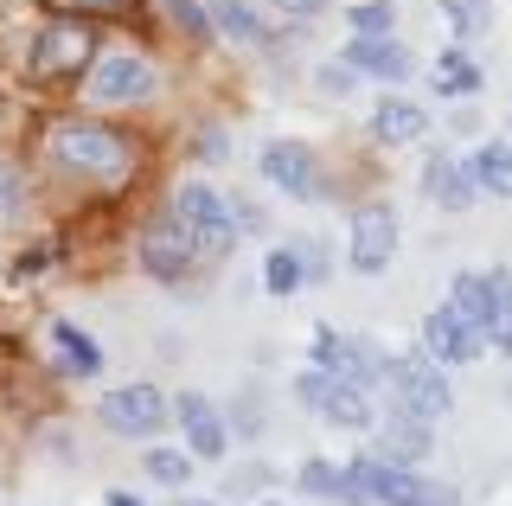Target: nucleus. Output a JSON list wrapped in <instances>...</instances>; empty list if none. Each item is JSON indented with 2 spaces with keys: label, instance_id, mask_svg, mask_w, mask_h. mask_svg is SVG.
<instances>
[{
  "label": "nucleus",
  "instance_id": "obj_36",
  "mask_svg": "<svg viewBox=\"0 0 512 506\" xmlns=\"http://www.w3.org/2000/svg\"><path fill=\"white\" fill-rule=\"evenodd\" d=\"M224 423H231V442H237V436H250V442H256V436L269 430V417H263V398H237Z\"/></svg>",
  "mask_w": 512,
  "mask_h": 506
},
{
  "label": "nucleus",
  "instance_id": "obj_32",
  "mask_svg": "<svg viewBox=\"0 0 512 506\" xmlns=\"http://www.w3.org/2000/svg\"><path fill=\"white\" fill-rule=\"evenodd\" d=\"M45 13H77V20H135L141 0H39Z\"/></svg>",
  "mask_w": 512,
  "mask_h": 506
},
{
  "label": "nucleus",
  "instance_id": "obj_19",
  "mask_svg": "<svg viewBox=\"0 0 512 506\" xmlns=\"http://www.w3.org/2000/svg\"><path fill=\"white\" fill-rule=\"evenodd\" d=\"M45 340H52V372H58V378H84V385H90V378H103V372H109L103 340L84 334L77 321H64V314H58L52 327H45Z\"/></svg>",
  "mask_w": 512,
  "mask_h": 506
},
{
  "label": "nucleus",
  "instance_id": "obj_15",
  "mask_svg": "<svg viewBox=\"0 0 512 506\" xmlns=\"http://www.w3.org/2000/svg\"><path fill=\"white\" fill-rule=\"evenodd\" d=\"M416 186H423V199L436 205V212H474V205H480L474 167H468V154H455V148H429Z\"/></svg>",
  "mask_w": 512,
  "mask_h": 506
},
{
  "label": "nucleus",
  "instance_id": "obj_38",
  "mask_svg": "<svg viewBox=\"0 0 512 506\" xmlns=\"http://www.w3.org/2000/svg\"><path fill=\"white\" fill-rule=\"evenodd\" d=\"M314 84L327 90V97H352V90H359V77H352L346 65H320V71H314Z\"/></svg>",
  "mask_w": 512,
  "mask_h": 506
},
{
  "label": "nucleus",
  "instance_id": "obj_11",
  "mask_svg": "<svg viewBox=\"0 0 512 506\" xmlns=\"http://www.w3.org/2000/svg\"><path fill=\"white\" fill-rule=\"evenodd\" d=\"M256 167H263V180L276 186V193H288L295 205H320V199L333 193V180H327V161H320V148H308V141H295V135H276V141H263Z\"/></svg>",
  "mask_w": 512,
  "mask_h": 506
},
{
  "label": "nucleus",
  "instance_id": "obj_28",
  "mask_svg": "<svg viewBox=\"0 0 512 506\" xmlns=\"http://www.w3.org/2000/svg\"><path fill=\"white\" fill-rule=\"evenodd\" d=\"M263 289L276 295V302H288V295H301L308 282H301V257H295V244H276L263 257Z\"/></svg>",
  "mask_w": 512,
  "mask_h": 506
},
{
  "label": "nucleus",
  "instance_id": "obj_35",
  "mask_svg": "<svg viewBox=\"0 0 512 506\" xmlns=\"http://www.w3.org/2000/svg\"><path fill=\"white\" fill-rule=\"evenodd\" d=\"M224 199H231V225H237V237H263V231H269V212H263L250 193H224Z\"/></svg>",
  "mask_w": 512,
  "mask_h": 506
},
{
  "label": "nucleus",
  "instance_id": "obj_4",
  "mask_svg": "<svg viewBox=\"0 0 512 506\" xmlns=\"http://www.w3.org/2000/svg\"><path fill=\"white\" fill-rule=\"evenodd\" d=\"M378 391H384L397 410L423 417V423H448V417H455V385H448V372L423 353V346H416V353H384Z\"/></svg>",
  "mask_w": 512,
  "mask_h": 506
},
{
  "label": "nucleus",
  "instance_id": "obj_8",
  "mask_svg": "<svg viewBox=\"0 0 512 506\" xmlns=\"http://www.w3.org/2000/svg\"><path fill=\"white\" fill-rule=\"evenodd\" d=\"M397 250H404V212H397L391 199L352 205V218H346V270L372 282V276H384L397 263Z\"/></svg>",
  "mask_w": 512,
  "mask_h": 506
},
{
  "label": "nucleus",
  "instance_id": "obj_2",
  "mask_svg": "<svg viewBox=\"0 0 512 506\" xmlns=\"http://www.w3.org/2000/svg\"><path fill=\"white\" fill-rule=\"evenodd\" d=\"M340 506H468L455 481H436L423 468H404V462H378L372 449L346 455L340 462Z\"/></svg>",
  "mask_w": 512,
  "mask_h": 506
},
{
  "label": "nucleus",
  "instance_id": "obj_29",
  "mask_svg": "<svg viewBox=\"0 0 512 506\" xmlns=\"http://www.w3.org/2000/svg\"><path fill=\"white\" fill-rule=\"evenodd\" d=\"M436 13H442V26H448L461 45L480 39V33L493 26V7H487V0H436Z\"/></svg>",
  "mask_w": 512,
  "mask_h": 506
},
{
  "label": "nucleus",
  "instance_id": "obj_16",
  "mask_svg": "<svg viewBox=\"0 0 512 506\" xmlns=\"http://www.w3.org/2000/svg\"><path fill=\"white\" fill-rule=\"evenodd\" d=\"M340 65L352 77H372V84H391V90L416 77V58H410V45H397V33H352Z\"/></svg>",
  "mask_w": 512,
  "mask_h": 506
},
{
  "label": "nucleus",
  "instance_id": "obj_5",
  "mask_svg": "<svg viewBox=\"0 0 512 506\" xmlns=\"http://www.w3.org/2000/svg\"><path fill=\"white\" fill-rule=\"evenodd\" d=\"M160 84H167V77H160L154 58L103 45V52H96V65L84 71V103H96L103 116H116V109H141V103H154V97H160Z\"/></svg>",
  "mask_w": 512,
  "mask_h": 506
},
{
  "label": "nucleus",
  "instance_id": "obj_6",
  "mask_svg": "<svg viewBox=\"0 0 512 506\" xmlns=\"http://www.w3.org/2000/svg\"><path fill=\"white\" fill-rule=\"evenodd\" d=\"M167 212L180 218V225L199 237V257L205 263H224L237 250V225H231V199L218 193L212 180H205V173H186L180 186H173L167 193Z\"/></svg>",
  "mask_w": 512,
  "mask_h": 506
},
{
  "label": "nucleus",
  "instance_id": "obj_3",
  "mask_svg": "<svg viewBox=\"0 0 512 506\" xmlns=\"http://www.w3.org/2000/svg\"><path fill=\"white\" fill-rule=\"evenodd\" d=\"M96 52H103L96 20H77V13H45V26L26 45V71H32V84L71 90V84H84V71L96 65Z\"/></svg>",
  "mask_w": 512,
  "mask_h": 506
},
{
  "label": "nucleus",
  "instance_id": "obj_13",
  "mask_svg": "<svg viewBox=\"0 0 512 506\" xmlns=\"http://www.w3.org/2000/svg\"><path fill=\"white\" fill-rule=\"evenodd\" d=\"M173 430H180L186 455L205 468H218L231 455V423H224V410L205 391H173Z\"/></svg>",
  "mask_w": 512,
  "mask_h": 506
},
{
  "label": "nucleus",
  "instance_id": "obj_17",
  "mask_svg": "<svg viewBox=\"0 0 512 506\" xmlns=\"http://www.w3.org/2000/svg\"><path fill=\"white\" fill-rule=\"evenodd\" d=\"M423 353L436 359L442 372H455V366H474V359H487V334L480 327H468L455 308H429L423 314Z\"/></svg>",
  "mask_w": 512,
  "mask_h": 506
},
{
  "label": "nucleus",
  "instance_id": "obj_34",
  "mask_svg": "<svg viewBox=\"0 0 512 506\" xmlns=\"http://www.w3.org/2000/svg\"><path fill=\"white\" fill-rule=\"evenodd\" d=\"M295 257H301V282H308V289H320V282L333 276V244L327 237H295Z\"/></svg>",
  "mask_w": 512,
  "mask_h": 506
},
{
  "label": "nucleus",
  "instance_id": "obj_39",
  "mask_svg": "<svg viewBox=\"0 0 512 506\" xmlns=\"http://www.w3.org/2000/svg\"><path fill=\"white\" fill-rule=\"evenodd\" d=\"M103 506H148V500H141V494H128V487H109Z\"/></svg>",
  "mask_w": 512,
  "mask_h": 506
},
{
  "label": "nucleus",
  "instance_id": "obj_22",
  "mask_svg": "<svg viewBox=\"0 0 512 506\" xmlns=\"http://www.w3.org/2000/svg\"><path fill=\"white\" fill-rule=\"evenodd\" d=\"M32 186H39V180H32V167L13 148H0V231H20L26 218H32V199H39Z\"/></svg>",
  "mask_w": 512,
  "mask_h": 506
},
{
  "label": "nucleus",
  "instance_id": "obj_33",
  "mask_svg": "<svg viewBox=\"0 0 512 506\" xmlns=\"http://www.w3.org/2000/svg\"><path fill=\"white\" fill-rule=\"evenodd\" d=\"M340 13L352 33H397V0H352Z\"/></svg>",
  "mask_w": 512,
  "mask_h": 506
},
{
  "label": "nucleus",
  "instance_id": "obj_20",
  "mask_svg": "<svg viewBox=\"0 0 512 506\" xmlns=\"http://www.w3.org/2000/svg\"><path fill=\"white\" fill-rule=\"evenodd\" d=\"M212 13V33L237 52H276V33H269V13L256 0H205Z\"/></svg>",
  "mask_w": 512,
  "mask_h": 506
},
{
  "label": "nucleus",
  "instance_id": "obj_37",
  "mask_svg": "<svg viewBox=\"0 0 512 506\" xmlns=\"http://www.w3.org/2000/svg\"><path fill=\"white\" fill-rule=\"evenodd\" d=\"M269 7H276L288 26H314L320 13H333V7H340V0H269Z\"/></svg>",
  "mask_w": 512,
  "mask_h": 506
},
{
  "label": "nucleus",
  "instance_id": "obj_7",
  "mask_svg": "<svg viewBox=\"0 0 512 506\" xmlns=\"http://www.w3.org/2000/svg\"><path fill=\"white\" fill-rule=\"evenodd\" d=\"M90 417H96V430H103V436L154 442V436L173 423V391L148 385V378H135V385H109L103 398L90 404Z\"/></svg>",
  "mask_w": 512,
  "mask_h": 506
},
{
  "label": "nucleus",
  "instance_id": "obj_42",
  "mask_svg": "<svg viewBox=\"0 0 512 506\" xmlns=\"http://www.w3.org/2000/svg\"><path fill=\"white\" fill-rule=\"evenodd\" d=\"M256 506H288V500H256Z\"/></svg>",
  "mask_w": 512,
  "mask_h": 506
},
{
  "label": "nucleus",
  "instance_id": "obj_1",
  "mask_svg": "<svg viewBox=\"0 0 512 506\" xmlns=\"http://www.w3.org/2000/svg\"><path fill=\"white\" fill-rule=\"evenodd\" d=\"M141 167H148L141 135L109 122L103 109L96 116H52L39 129V173L58 186H84V193L122 199L141 180Z\"/></svg>",
  "mask_w": 512,
  "mask_h": 506
},
{
  "label": "nucleus",
  "instance_id": "obj_25",
  "mask_svg": "<svg viewBox=\"0 0 512 506\" xmlns=\"http://www.w3.org/2000/svg\"><path fill=\"white\" fill-rule=\"evenodd\" d=\"M448 308H455L468 327L487 334V314H493V282H487V270H455V276H448Z\"/></svg>",
  "mask_w": 512,
  "mask_h": 506
},
{
  "label": "nucleus",
  "instance_id": "obj_12",
  "mask_svg": "<svg viewBox=\"0 0 512 506\" xmlns=\"http://www.w3.org/2000/svg\"><path fill=\"white\" fill-rule=\"evenodd\" d=\"M308 366L333 372V378H352V385H365V391H378V378H384V346H372L365 334H346V327H314Z\"/></svg>",
  "mask_w": 512,
  "mask_h": 506
},
{
  "label": "nucleus",
  "instance_id": "obj_21",
  "mask_svg": "<svg viewBox=\"0 0 512 506\" xmlns=\"http://www.w3.org/2000/svg\"><path fill=\"white\" fill-rule=\"evenodd\" d=\"M429 90H436L442 103H474L480 90H487V71H480L474 52L455 39V45H442V52H436V77H429Z\"/></svg>",
  "mask_w": 512,
  "mask_h": 506
},
{
  "label": "nucleus",
  "instance_id": "obj_18",
  "mask_svg": "<svg viewBox=\"0 0 512 506\" xmlns=\"http://www.w3.org/2000/svg\"><path fill=\"white\" fill-rule=\"evenodd\" d=\"M365 135L378 148H416V141H429V109L416 97H404V90H384L372 103V116H365Z\"/></svg>",
  "mask_w": 512,
  "mask_h": 506
},
{
  "label": "nucleus",
  "instance_id": "obj_31",
  "mask_svg": "<svg viewBox=\"0 0 512 506\" xmlns=\"http://www.w3.org/2000/svg\"><path fill=\"white\" fill-rule=\"evenodd\" d=\"M295 487H301V494H308V500H340V462H333V455H308V462H301L295 468Z\"/></svg>",
  "mask_w": 512,
  "mask_h": 506
},
{
  "label": "nucleus",
  "instance_id": "obj_10",
  "mask_svg": "<svg viewBox=\"0 0 512 506\" xmlns=\"http://www.w3.org/2000/svg\"><path fill=\"white\" fill-rule=\"evenodd\" d=\"M295 398L314 410L320 423H333V430H352V436H365L378 423V398L365 385H352V378H333V372H320V366H301L295 372Z\"/></svg>",
  "mask_w": 512,
  "mask_h": 506
},
{
  "label": "nucleus",
  "instance_id": "obj_41",
  "mask_svg": "<svg viewBox=\"0 0 512 506\" xmlns=\"http://www.w3.org/2000/svg\"><path fill=\"white\" fill-rule=\"evenodd\" d=\"M506 129H512V84H506Z\"/></svg>",
  "mask_w": 512,
  "mask_h": 506
},
{
  "label": "nucleus",
  "instance_id": "obj_30",
  "mask_svg": "<svg viewBox=\"0 0 512 506\" xmlns=\"http://www.w3.org/2000/svg\"><path fill=\"white\" fill-rule=\"evenodd\" d=\"M186 161L192 167H224L231 161V129H224V122H199V129L186 135Z\"/></svg>",
  "mask_w": 512,
  "mask_h": 506
},
{
  "label": "nucleus",
  "instance_id": "obj_26",
  "mask_svg": "<svg viewBox=\"0 0 512 506\" xmlns=\"http://www.w3.org/2000/svg\"><path fill=\"white\" fill-rule=\"evenodd\" d=\"M487 282H493V314H487V353L512 359V270H506V263H493V270H487Z\"/></svg>",
  "mask_w": 512,
  "mask_h": 506
},
{
  "label": "nucleus",
  "instance_id": "obj_14",
  "mask_svg": "<svg viewBox=\"0 0 512 506\" xmlns=\"http://www.w3.org/2000/svg\"><path fill=\"white\" fill-rule=\"evenodd\" d=\"M365 436H372L365 449H372L378 462H404V468H423L429 455H436V423L410 417V410H397V404H378V423H372Z\"/></svg>",
  "mask_w": 512,
  "mask_h": 506
},
{
  "label": "nucleus",
  "instance_id": "obj_27",
  "mask_svg": "<svg viewBox=\"0 0 512 506\" xmlns=\"http://www.w3.org/2000/svg\"><path fill=\"white\" fill-rule=\"evenodd\" d=\"M160 7V20L173 26L186 45H218V33H212V13H205V0H154Z\"/></svg>",
  "mask_w": 512,
  "mask_h": 506
},
{
  "label": "nucleus",
  "instance_id": "obj_23",
  "mask_svg": "<svg viewBox=\"0 0 512 506\" xmlns=\"http://www.w3.org/2000/svg\"><path fill=\"white\" fill-rule=\"evenodd\" d=\"M468 167H474L480 199H506V205H512V141H506V135L474 141V148H468Z\"/></svg>",
  "mask_w": 512,
  "mask_h": 506
},
{
  "label": "nucleus",
  "instance_id": "obj_9",
  "mask_svg": "<svg viewBox=\"0 0 512 506\" xmlns=\"http://www.w3.org/2000/svg\"><path fill=\"white\" fill-rule=\"evenodd\" d=\"M135 263H141V276H154V282H167V289H180V282L199 270V237H192L180 218L160 205V212L141 218V237H135Z\"/></svg>",
  "mask_w": 512,
  "mask_h": 506
},
{
  "label": "nucleus",
  "instance_id": "obj_40",
  "mask_svg": "<svg viewBox=\"0 0 512 506\" xmlns=\"http://www.w3.org/2000/svg\"><path fill=\"white\" fill-rule=\"evenodd\" d=\"M167 506H224V500H199V494H173Z\"/></svg>",
  "mask_w": 512,
  "mask_h": 506
},
{
  "label": "nucleus",
  "instance_id": "obj_24",
  "mask_svg": "<svg viewBox=\"0 0 512 506\" xmlns=\"http://www.w3.org/2000/svg\"><path fill=\"white\" fill-rule=\"evenodd\" d=\"M141 474H148L154 487H167V494H186V487H192V474H199V462L186 455V442L173 449V442H160V436H154L148 449H141Z\"/></svg>",
  "mask_w": 512,
  "mask_h": 506
}]
</instances>
